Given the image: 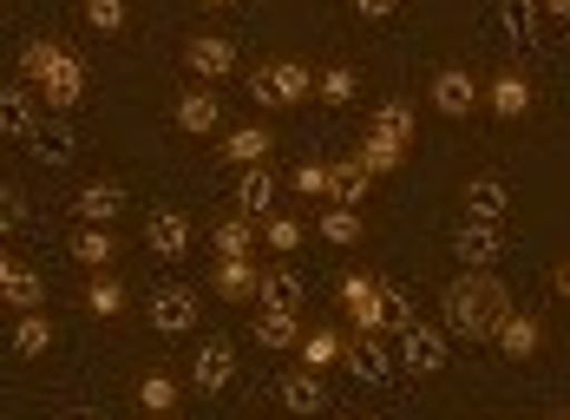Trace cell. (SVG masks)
I'll list each match as a JSON object with an SVG mask.
<instances>
[{
    "mask_svg": "<svg viewBox=\"0 0 570 420\" xmlns=\"http://www.w3.org/2000/svg\"><path fill=\"white\" fill-rule=\"evenodd\" d=\"M53 60H59L53 40H27V47H20V72H27V79H47V72H53Z\"/></svg>",
    "mask_w": 570,
    "mask_h": 420,
    "instance_id": "40",
    "label": "cell"
},
{
    "mask_svg": "<svg viewBox=\"0 0 570 420\" xmlns=\"http://www.w3.org/2000/svg\"><path fill=\"white\" fill-rule=\"evenodd\" d=\"M295 191H328V165H302L295 172Z\"/></svg>",
    "mask_w": 570,
    "mask_h": 420,
    "instance_id": "45",
    "label": "cell"
},
{
    "mask_svg": "<svg viewBox=\"0 0 570 420\" xmlns=\"http://www.w3.org/2000/svg\"><path fill=\"white\" fill-rule=\"evenodd\" d=\"M236 211H243V217H276V178H269L263 165L243 172V184H236Z\"/></svg>",
    "mask_w": 570,
    "mask_h": 420,
    "instance_id": "25",
    "label": "cell"
},
{
    "mask_svg": "<svg viewBox=\"0 0 570 420\" xmlns=\"http://www.w3.org/2000/svg\"><path fill=\"white\" fill-rule=\"evenodd\" d=\"M177 394H184V388H177V374H145V381H138V408H145V414H171L177 408Z\"/></svg>",
    "mask_w": 570,
    "mask_h": 420,
    "instance_id": "33",
    "label": "cell"
},
{
    "mask_svg": "<svg viewBox=\"0 0 570 420\" xmlns=\"http://www.w3.org/2000/svg\"><path fill=\"white\" fill-rule=\"evenodd\" d=\"M256 296H263V309H295V302H302V276H295V270H263Z\"/></svg>",
    "mask_w": 570,
    "mask_h": 420,
    "instance_id": "32",
    "label": "cell"
},
{
    "mask_svg": "<svg viewBox=\"0 0 570 420\" xmlns=\"http://www.w3.org/2000/svg\"><path fill=\"white\" fill-rule=\"evenodd\" d=\"M499 33L512 53H531L538 47V0H499Z\"/></svg>",
    "mask_w": 570,
    "mask_h": 420,
    "instance_id": "19",
    "label": "cell"
},
{
    "mask_svg": "<svg viewBox=\"0 0 570 420\" xmlns=\"http://www.w3.org/2000/svg\"><path fill=\"white\" fill-rule=\"evenodd\" d=\"M0 224H7V231H20V224H27V204H20V191H0Z\"/></svg>",
    "mask_w": 570,
    "mask_h": 420,
    "instance_id": "43",
    "label": "cell"
},
{
    "mask_svg": "<svg viewBox=\"0 0 570 420\" xmlns=\"http://www.w3.org/2000/svg\"><path fill=\"white\" fill-rule=\"evenodd\" d=\"M558 296L570 302V263H558Z\"/></svg>",
    "mask_w": 570,
    "mask_h": 420,
    "instance_id": "47",
    "label": "cell"
},
{
    "mask_svg": "<svg viewBox=\"0 0 570 420\" xmlns=\"http://www.w3.org/2000/svg\"><path fill=\"white\" fill-rule=\"evenodd\" d=\"M171 119H177V131L204 138V131H217V125H224V99H217V92H204V86H190V92H177V99H171Z\"/></svg>",
    "mask_w": 570,
    "mask_h": 420,
    "instance_id": "11",
    "label": "cell"
},
{
    "mask_svg": "<svg viewBox=\"0 0 570 420\" xmlns=\"http://www.w3.org/2000/svg\"><path fill=\"white\" fill-rule=\"evenodd\" d=\"M315 92H322L328 106H354V72H347V66H328V72L315 79Z\"/></svg>",
    "mask_w": 570,
    "mask_h": 420,
    "instance_id": "39",
    "label": "cell"
},
{
    "mask_svg": "<svg viewBox=\"0 0 570 420\" xmlns=\"http://www.w3.org/2000/svg\"><path fill=\"white\" fill-rule=\"evenodd\" d=\"M551 420H570V408H564V414H551Z\"/></svg>",
    "mask_w": 570,
    "mask_h": 420,
    "instance_id": "50",
    "label": "cell"
},
{
    "mask_svg": "<svg viewBox=\"0 0 570 420\" xmlns=\"http://www.w3.org/2000/svg\"><path fill=\"white\" fill-rule=\"evenodd\" d=\"M72 211H79V224H99V231H106L118 211H125V191H118L112 178H92L79 197H72Z\"/></svg>",
    "mask_w": 570,
    "mask_h": 420,
    "instance_id": "18",
    "label": "cell"
},
{
    "mask_svg": "<svg viewBox=\"0 0 570 420\" xmlns=\"http://www.w3.org/2000/svg\"><path fill=\"white\" fill-rule=\"evenodd\" d=\"M276 401H283L288 414H322V408H328V381H322V368H288L283 381H276Z\"/></svg>",
    "mask_w": 570,
    "mask_h": 420,
    "instance_id": "9",
    "label": "cell"
},
{
    "mask_svg": "<svg viewBox=\"0 0 570 420\" xmlns=\"http://www.w3.org/2000/svg\"><path fill=\"white\" fill-rule=\"evenodd\" d=\"M47 349H53V322H47V315H40V309H33V315H13V355H47Z\"/></svg>",
    "mask_w": 570,
    "mask_h": 420,
    "instance_id": "29",
    "label": "cell"
},
{
    "mask_svg": "<svg viewBox=\"0 0 570 420\" xmlns=\"http://www.w3.org/2000/svg\"><path fill=\"white\" fill-rule=\"evenodd\" d=\"M217 296L224 302H243V296H256V283H263V270L249 263V256H217Z\"/></svg>",
    "mask_w": 570,
    "mask_h": 420,
    "instance_id": "23",
    "label": "cell"
},
{
    "mask_svg": "<svg viewBox=\"0 0 570 420\" xmlns=\"http://www.w3.org/2000/svg\"><path fill=\"white\" fill-rule=\"evenodd\" d=\"M72 256H79V263H86V270H106V263H112L118 250H112V237H106V231H99V224H86V231H79V237H72Z\"/></svg>",
    "mask_w": 570,
    "mask_h": 420,
    "instance_id": "34",
    "label": "cell"
},
{
    "mask_svg": "<svg viewBox=\"0 0 570 420\" xmlns=\"http://www.w3.org/2000/svg\"><path fill=\"white\" fill-rule=\"evenodd\" d=\"M131 20V7L125 0H86V27H99V33H118Z\"/></svg>",
    "mask_w": 570,
    "mask_h": 420,
    "instance_id": "38",
    "label": "cell"
},
{
    "mask_svg": "<svg viewBox=\"0 0 570 420\" xmlns=\"http://www.w3.org/2000/svg\"><path fill=\"white\" fill-rule=\"evenodd\" d=\"M544 13H558V20H570V0H538Z\"/></svg>",
    "mask_w": 570,
    "mask_h": 420,
    "instance_id": "46",
    "label": "cell"
},
{
    "mask_svg": "<svg viewBox=\"0 0 570 420\" xmlns=\"http://www.w3.org/2000/svg\"><path fill=\"white\" fill-rule=\"evenodd\" d=\"M485 106H492V119H524V113H531V79L505 66V72L485 86Z\"/></svg>",
    "mask_w": 570,
    "mask_h": 420,
    "instance_id": "16",
    "label": "cell"
},
{
    "mask_svg": "<svg viewBox=\"0 0 570 420\" xmlns=\"http://www.w3.org/2000/svg\"><path fill=\"white\" fill-rule=\"evenodd\" d=\"M374 138H387V145L406 152V145H413V106H406V99H387V106L374 113Z\"/></svg>",
    "mask_w": 570,
    "mask_h": 420,
    "instance_id": "30",
    "label": "cell"
},
{
    "mask_svg": "<svg viewBox=\"0 0 570 420\" xmlns=\"http://www.w3.org/2000/svg\"><path fill=\"white\" fill-rule=\"evenodd\" d=\"M492 342H499L512 361L538 355V315H518V309H505V315H499V329H492Z\"/></svg>",
    "mask_w": 570,
    "mask_h": 420,
    "instance_id": "24",
    "label": "cell"
},
{
    "mask_svg": "<svg viewBox=\"0 0 570 420\" xmlns=\"http://www.w3.org/2000/svg\"><path fill=\"white\" fill-rule=\"evenodd\" d=\"M145 315H151V329H158V335H190V329H197V296H190L184 283H171V290H158V296H151Z\"/></svg>",
    "mask_w": 570,
    "mask_h": 420,
    "instance_id": "10",
    "label": "cell"
},
{
    "mask_svg": "<svg viewBox=\"0 0 570 420\" xmlns=\"http://www.w3.org/2000/svg\"><path fill=\"white\" fill-rule=\"evenodd\" d=\"M347 342L335 329H315V335H302V368H328V361H342Z\"/></svg>",
    "mask_w": 570,
    "mask_h": 420,
    "instance_id": "35",
    "label": "cell"
},
{
    "mask_svg": "<svg viewBox=\"0 0 570 420\" xmlns=\"http://www.w3.org/2000/svg\"><path fill=\"white\" fill-rule=\"evenodd\" d=\"M40 86H47V106H53V113H72V106H79V92H86V66H79L72 53H66V47H59L53 72H47Z\"/></svg>",
    "mask_w": 570,
    "mask_h": 420,
    "instance_id": "15",
    "label": "cell"
},
{
    "mask_svg": "<svg viewBox=\"0 0 570 420\" xmlns=\"http://www.w3.org/2000/svg\"><path fill=\"white\" fill-rule=\"evenodd\" d=\"M440 309H446V335H459V342H485L512 302H505V290H499L492 270H472V276H459L453 290L440 296Z\"/></svg>",
    "mask_w": 570,
    "mask_h": 420,
    "instance_id": "1",
    "label": "cell"
},
{
    "mask_svg": "<svg viewBox=\"0 0 570 420\" xmlns=\"http://www.w3.org/2000/svg\"><path fill=\"white\" fill-rule=\"evenodd\" d=\"M86 309H92V315H118V309H125V283H112V276H92Z\"/></svg>",
    "mask_w": 570,
    "mask_h": 420,
    "instance_id": "37",
    "label": "cell"
},
{
    "mask_svg": "<svg viewBox=\"0 0 570 420\" xmlns=\"http://www.w3.org/2000/svg\"><path fill=\"white\" fill-rule=\"evenodd\" d=\"M249 92H256V106H302V99L315 92V72L302 60H269L249 79Z\"/></svg>",
    "mask_w": 570,
    "mask_h": 420,
    "instance_id": "2",
    "label": "cell"
},
{
    "mask_svg": "<svg viewBox=\"0 0 570 420\" xmlns=\"http://www.w3.org/2000/svg\"><path fill=\"white\" fill-rule=\"evenodd\" d=\"M406 322H420L413 302H406V290H400V283H381V329H406Z\"/></svg>",
    "mask_w": 570,
    "mask_h": 420,
    "instance_id": "36",
    "label": "cell"
},
{
    "mask_svg": "<svg viewBox=\"0 0 570 420\" xmlns=\"http://www.w3.org/2000/svg\"><path fill=\"white\" fill-rule=\"evenodd\" d=\"M361 158H367V172H374V178H381V172H400V165H406V158H400V145H387V138H374V131H367Z\"/></svg>",
    "mask_w": 570,
    "mask_h": 420,
    "instance_id": "41",
    "label": "cell"
},
{
    "mask_svg": "<svg viewBox=\"0 0 570 420\" xmlns=\"http://www.w3.org/2000/svg\"><path fill=\"white\" fill-rule=\"evenodd\" d=\"M433 113H440V119L479 113V79H472L465 66H440V72H433Z\"/></svg>",
    "mask_w": 570,
    "mask_h": 420,
    "instance_id": "6",
    "label": "cell"
},
{
    "mask_svg": "<svg viewBox=\"0 0 570 420\" xmlns=\"http://www.w3.org/2000/svg\"><path fill=\"white\" fill-rule=\"evenodd\" d=\"M354 13H361V20H394L400 0H354Z\"/></svg>",
    "mask_w": 570,
    "mask_h": 420,
    "instance_id": "44",
    "label": "cell"
},
{
    "mask_svg": "<svg viewBox=\"0 0 570 420\" xmlns=\"http://www.w3.org/2000/svg\"><path fill=\"white\" fill-rule=\"evenodd\" d=\"M145 243H151L165 263H184V250H190V217H184V211H151V217H145Z\"/></svg>",
    "mask_w": 570,
    "mask_h": 420,
    "instance_id": "14",
    "label": "cell"
},
{
    "mask_svg": "<svg viewBox=\"0 0 570 420\" xmlns=\"http://www.w3.org/2000/svg\"><path fill=\"white\" fill-rule=\"evenodd\" d=\"M453 256H459V263H472V270H492V263L505 256L499 224H472V217H465V224L453 231Z\"/></svg>",
    "mask_w": 570,
    "mask_h": 420,
    "instance_id": "12",
    "label": "cell"
},
{
    "mask_svg": "<svg viewBox=\"0 0 570 420\" xmlns=\"http://www.w3.org/2000/svg\"><path fill=\"white\" fill-rule=\"evenodd\" d=\"M0 302H7L13 315H33V309L47 302V283H40V270H27L20 256H0Z\"/></svg>",
    "mask_w": 570,
    "mask_h": 420,
    "instance_id": "7",
    "label": "cell"
},
{
    "mask_svg": "<svg viewBox=\"0 0 570 420\" xmlns=\"http://www.w3.org/2000/svg\"><path fill=\"white\" fill-rule=\"evenodd\" d=\"M400 368L420 374V381H433L446 368V329L440 322H406L400 329Z\"/></svg>",
    "mask_w": 570,
    "mask_h": 420,
    "instance_id": "3",
    "label": "cell"
},
{
    "mask_svg": "<svg viewBox=\"0 0 570 420\" xmlns=\"http://www.w3.org/2000/svg\"><path fill=\"white\" fill-rule=\"evenodd\" d=\"M197 7H236V0H197Z\"/></svg>",
    "mask_w": 570,
    "mask_h": 420,
    "instance_id": "48",
    "label": "cell"
},
{
    "mask_svg": "<svg viewBox=\"0 0 570 420\" xmlns=\"http://www.w3.org/2000/svg\"><path fill=\"white\" fill-rule=\"evenodd\" d=\"M342 309L354 315V329L381 335V283H374V276H347L342 283Z\"/></svg>",
    "mask_w": 570,
    "mask_h": 420,
    "instance_id": "20",
    "label": "cell"
},
{
    "mask_svg": "<svg viewBox=\"0 0 570 420\" xmlns=\"http://www.w3.org/2000/svg\"><path fill=\"white\" fill-rule=\"evenodd\" d=\"M20 145H27V158H40V165H72V152H79V138H72L66 113H40V125H33Z\"/></svg>",
    "mask_w": 570,
    "mask_h": 420,
    "instance_id": "4",
    "label": "cell"
},
{
    "mask_svg": "<svg viewBox=\"0 0 570 420\" xmlns=\"http://www.w3.org/2000/svg\"><path fill=\"white\" fill-rule=\"evenodd\" d=\"M66 420H106V414H66Z\"/></svg>",
    "mask_w": 570,
    "mask_h": 420,
    "instance_id": "49",
    "label": "cell"
},
{
    "mask_svg": "<svg viewBox=\"0 0 570 420\" xmlns=\"http://www.w3.org/2000/svg\"><path fill=\"white\" fill-rule=\"evenodd\" d=\"M229 381H236V349H229L224 335H210V342L190 355V388H197V394H224Z\"/></svg>",
    "mask_w": 570,
    "mask_h": 420,
    "instance_id": "5",
    "label": "cell"
},
{
    "mask_svg": "<svg viewBox=\"0 0 570 420\" xmlns=\"http://www.w3.org/2000/svg\"><path fill=\"white\" fill-rule=\"evenodd\" d=\"M361 237H367L361 211H347V204H335V211H322V243H335V250H354Z\"/></svg>",
    "mask_w": 570,
    "mask_h": 420,
    "instance_id": "31",
    "label": "cell"
},
{
    "mask_svg": "<svg viewBox=\"0 0 570 420\" xmlns=\"http://www.w3.org/2000/svg\"><path fill=\"white\" fill-rule=\"evenodd\" d=\"M342 361H347V374H354V381H367V388H387V381H394V355H387V342H381V335H367V329L347 342Z\"/></svg>",
    "mask_w": 570,
    "mask_h": 420,
    "instance_id": "8",
    "label": "cell"
},
{
    "mask_svg": "<svg viewBox=\"0 0 570 420\" xmlns=\"http://www.w3.org/2000/svg\"><path fill=\"white\" fill-rule=\"evenodd\" d=\"M210 243H217V256H249L256 250V217H217V231H210Z\"/></svg>",
    "mask_w": 570,
    "mask_h": 420,
    "instance_id": "28",
    "label": "cell"
},
{
    "mask_svg": "<svg viewBox=\"0 0 570 420\" xmlns=\"http://www.w3.org/2000/svg\"><path fill=\"white\" fill-rule=\"evenodd\" d=\"M367 184H374V172H367V158H361V152H354V158H335V165H328V197H335V204H347V211H361Z\"/></svg>",
    "mask_w": 570,
    "mask_h": 420,
    "instance_id": "17",
    "label": "cell"
},
{
    "mask_svg": "<svg viewBox=\"0 0 570 420\" xmlns=\"http://www.w3.org/2000/svg\"><path fill=\"white\" fill-rule=\"evenodd\" d=\"M249 329H256L263 349H302V322H295V309H263Z\"/></svg>",
    "mask_w": 570,
    "mask_h": 420,
    "instance_id": "27",
    "label": "cell"
},
{
    "mask_svg": "<svg viewBox=\"0 0 570 420\" xmlns=\"http://www.w3.org/2000/svg\"><path fill=\"white\" fill-rule=\"evenodd\" d=\"M263 243H269L276 256H288V250L302 243V224H295V217H263Z\"/></svg>",
    "mask_w": 570,
    "mask_h": 420,
    "instance_id": "42",
    "label": "cell"
},
{
    "mask_svg": "<svg viewBox=\"0 0 570 420\" xmlns=\"http://www.w3.org/2000/svg\"><path fill=\"white\" fill-rule=\"evenodd\" d=\"M33 125H40V106H33V92L7 79V86H0V131H7V138H27Z\"/></svg>",
    "mask_w": 570,
    "mask_h": 420,
    "instance_id": "22",
    "label": "cell"
},
{
    "mask_svg": "<svg viewBox=\"0 0 570 420\" xmlns=\"http://www.w3.org/2000/svg\"><path fill=\"white\" fill-rule=\"evenodd\" d=\"M505 211H512V191L499 178H465V217L472 224H499Z\"/></svg>",
    "mask_w": 570,
    "mask_h": 420,
    "instance_id": "21",
    "label": "cell"
},
{
    "mask_svg": "<svg viewBox=\"0 0 570 420\" xmlns=\"http://www.w3.org/2000/svg\"><path fill=\"white\" fill-rule=\"evenodd\" d=\"M184 66H190L197 79H229V72H236V47L217 40V33H197V40H184Z\"/></svg>",
    "mask_w": 570,
    "mask_h": 420,
    "instance_id": "13",
    "label": "cell"
},
{
    "mask_svg": "<svg viewBox=\"0 0 570 420\" xmlns=\"http://www.w3.org/2000/svg\"><path fill=\"white\" fill-rule=\"evenodd\" d=\"M269 145H276V138H269V125H236V131L224 138V158L249 172V165H263V158H269Z\"/></svg>",
    "mask_w": 570,
    "mask_h": 420,
    "instance_id": "26",
    "label": "cell"
}]
</instances>
